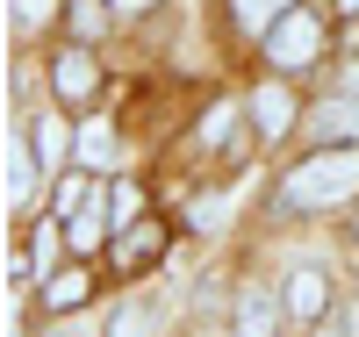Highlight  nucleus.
<instances>
[{"label": "nucleus", "mask_w": 359, "mask_h": 337, "mask_svg": "<svg viewBox=\"0 0 359 337\" xmlns=\"http://www.w3.org/2000/svg\"><path fill=\"white\" fill-rule=\"evenodd\" d=\"M29 144H36V158H43V165H57V158H65V122L43 115L36 130H29Z\"/></svg>", "instance_id": "13"}, {"label": "nucleus", "mask_w": 359, "mask_h": 337, "mask_svg": "<svg viewBox=\"0 0 359 337\" xmlns=\"http://www.w3.org/2000/svg\"><path fill=\"white\" fill-rule=\"evenodd\" d=\"M50 259H57V230L43 223V230H36V266H50Z\"/></svg>", "instance_id": "21"}, {"label": "nucleus", "mask_w": 359, "mask_h": 337, "mask_svg": "<svg viewBox=\"0 0 359 337\" xmlns=\"http://www.w3.org/2000/svg\"><path fill=\"white\" fill-rule=\"evenodd\" d=\"M108 337H151V316H144V309H115Z\"/></svg>", "instance_id": "18"}, {"label": "nucleus", "mask_w": 359, "mask_h": 337, "mask_svg": "<svg viewBox=\"0 0 359 337\" xmlns=\"http://www.w3.org/2000/svg\"><path fill=\"white\" fill-rule=\"evenodd\" d=\"M108 216H115V230H130V223L144 216V187H130V179H123V187L108 194Z\"/></svg>", "instance_id": "15"}, {"label": "nucleus", "mask_w": 359, "mask_h": 337, "mask_svg": "<svg viewBox=\"0 0 359 337\" xmlns=\"http://www.w3.org/2000/svg\"><path fill=\"white\" fill-rule=\"evenodd\" d=\"M252 122H259V137H287V122H294V101L280 94V86H259V101H252Z\"/></svg>", "instance_id": "8"}, {"label": "nucleus", "mask_w": 359, "mask_h": 337, "mask_svg": "<svg viewBox=\"0 0 359 337\" xmlns=\"http://www.w3.org/2000/svg\"><path fill=\"white\" fill-rule=\"evenodd\" d=\"M50 86H57V101L86 108V101H94V86H101V72H94V57H86V50H57V65H50Z\"/></svg>", "instance_id": "3"}, {"label": "nucleus", "mask_w": 359, "mask_h": 337, "mask_svg": "<svg viewBox=\"0 0 359 337\" xmlns=\"http://www.w3.org/2000/svg\"><path fill=\"white\" fill-rule=\"evenodd\" d=\"M86 287H94V280H86L79 266H72V273H50V280H43V301H50V309H72V301H86Z\"/></svg>", "instance_id": "11"}, {"label": "nucleus", "mask_w": 359, "mask_h": 337, "mask_svg": "<svg viewBox=\"0 0 359 337\" xmlns=\"http://www.w3.org/2000/svg\"><path fill=\"white\" fill-rule=\"evenodd\" d=\"M287 15V0H237V22H245V29H259V36H266V29H273Z\"/></svg>", "instance_id": "14"}, {"label": "nucleus", "mask_w": 359, "mask_h": 337, "mask_svg": "<svg viewBox=\"0 0 359 337\" xmlns=\"http://www.w3.org/2000/svg\"><path fill=\"white\" fill-rule=\"evenodd\" d=\"M72 29H79L86 43H94L101 29H108V8H101V0H72Z\"/></svg>", "instance_id": "17"}, {"label": "nucleus", "mask_w": 359, "mask_h": 337, "mask_svg": "<svg viewBox=\"0 0 359 337\" xmlns=\"http://www.w3.org/2000/svg\"><path fill=\"white\" fill-rule=\"evenodd\" d=\"M352 337H359V316H352Z\"/></svg>", "instance_id": "26"}, {"label": "nucleus", "mask_w": 359, "mask_h": 337, "mask_svg": "<svg viewBox=\"0 0 359 337\" xmlns=\"http://www.w3.org/2000/svg\"><path fill=\"white\" fill-rule=\"evenodd\" d=\"M230 115H237V108H216V115H208V122H201V144H223V130H230Z\"/></svg>", "instance_id": "20"}, {"label": "nucleus", "mask_w": 359, "mask_h": 337, "mask_svg": "<svg viewBox=\"0 0 359 337\" xmlns=\"http://www.w3.org/2000/svg\"><path fill=\"white\" fill-rule=\"evenodd\" d=\"M237 337H273V301H266V294L237 301Z\"/></svg>", "instance_id": "10"}, {"label": "nucleus", "mask_w": 359, "mask_h": 337, "mask_svg": "<svg viewBox=\"0 0 359 337\" xmlns=\"http://www.w3.org/2000/svg\"><path fill=\"white\" fill-rule=\"evenodd\" d=\"M101 194H94V179H86V172H72V179H57V223H72L79 216V208H94Z\"/></svg>", "instance_id": "9"}, {"label": "nucleus", "mask_w": 359, "mask_h": 337, "mask_svg": "<svg viewBox=\"0 0 359 337\" xmlns=\"http://www.w3.org/2000/svg\"><path fill=\"white\" fill-rule=\"evenodd\" d=\"M287 208H338L359 194V151H316V158H302L287 179H280Z\"/></svg>", "instance_id": "1"}, {"label": "nucleus", "mask_w": 359, "mask_h": 337, "mask_svg": "<svg viewBox=\"0 0 359 337\" xmlns=\"http://www.w3.org/2000/svg\"><path fill=\"white\" fill-rule=\"evenodd\" d=\"M345 94H359V65H352V72H345Z\"/></svg>", "instance_id": "22"}, {"label": "nucleus", "mask_w": 359, "mask_h": 337, "mask_svg": "<svg viewBox=\"0 0 359 337\" xmlns=\"http://www.w3.org/2000/svg\"><path fill=\"white\" fill-rule=\"evenodd\" d=\"M36 172H43L36 144H15V151H8V201H15V208L36 201Z\"/></svg>", "instance_id": "6"}, {"label": "nucleus", "mask_w": 359, "mask_h": 337, "mask_svg": "<svg viewBox=\"0 0 359 337\" xmlns=\"http://www.w3.org/2000/svg\"><path fill=\"white\" fill-rule=\"evenodd\" d=\"M309 137H359V94L323 101V108L309 115Z\"/></svg>", "instance_id": "7"}, {"label": "nucleus", "mask_w": 359, "mask_h": 337, "mask_svg": "<svg viewBox=\"0 0 359 337\" xmlns=\"http://www.w3.org/2000/svg\"><path fill=\"white\" fill-rule=\"evenodd\" d=\"M79 158L86 165H115V130H108V122H86V130H79Z\"/></svg>", "instance_id": "12"}, {"label": "nucleus", "mask_w": 359, "mask_h": 337, "mask_svg": "<svg viewBox=\"0 0 359 337\" xmlns=\"http://www.w3.org/2000/svg\"><path fill=\"white\" fill-rule=\"evenodd\" d=\"M108 223H115V216H101V201H94V208H79V216H72V244H79V252H94Z\"/></svg>", "instance_id": "16"}, {"label": "nucleus", "mask_w": 359, "mask_h": 337, "mask_svg": "<svg viewBox=\"0 0 359 337\" xmlns=\"http://www.w3.org/2000/svg\"><path fill=\"white\" fill-rule=\"evenodd\" d=\"M316 50H323V22H316L309 8H287L273 29H266V57H273L280 72H302V65H316Z\"/></svg>", "instance_id": "2"}, {"label": "nucleus", "mask_w": 359, "mask_h": 337, "mask_svg": "<svg viewBox=\"0 0 359 337\" xmlns=\"http://www.w3.org/2000/svg\"><path fill=\"white\" fill-rule=\"evenodd\" d=\"M338 8H345V15H359V0H338Z\"/></svg>", "instance_id": "24"}, {"label": "nucleus", "mask_w": 359, "mask_h": 337, "mask_svg": "<svg viewBox=\"0 0 359 337\" xmlns=\"http://www.w3.org/2000/svg\"><path fill=\"white\" fill-rule=\"evenodd\" d=\"M115 8H151V0H115Z\"/></svg>", "instance_id": "23"}, {"label": "nucleus", "mask_w": 359, "mask_h": 337, "mask_svg": "<svg viewBox=\"0 0 359 337\" xmlns=\"http://www.w3.org/2000/svg\"><path fill=\"white\" fill-rule=\"evenodd\" d=\"M50 15H57V0H15V22L22 29H43Z\"/></svg>", "instance_id": "19"}, {"label": "nucleus", "mask_w": 359, "mask_h": 337, "mask_svg": "<svg viewBox=\"0 0 359 337\" xmlns=\"http://www.w3.org/2000/svg\"><path fill=\"white\" fill-rule=\"evenodd\" d=\"M57 337H79V330H57Z\"/></svg>", "instance_id": "25"}, {"label": "nucleus", "mask_w": 359, "mask_h": 337, "mask_svg": "<svg viewBox=\"0 0 359 337\" xmlns=\"http://www.w3.org/2000/svg\"><path fill=\"white\" fill-rule=\"evenodd\" d=\"M280 301H287V316H294V323H316V316H323V301H331V287H323V273H309V266H302V273L287 280V294H280Z\"/></svg>", "instance_id": "5"}, {"label": "nucleus", "mask_w": 359, "mask_h": 337, "mask_svg": "<svg viewBox=\"0 0 359 337\" xmlns=\"http://www.w3.org/2000/svg\"><path fill=\"white\" fill-rule=\"evenodd\" d=\"M352 237H359V230H352Z\"/></svg>", "instance_id": "27"}, {"label": "nucleus", "mask_w": 359, "mask_h": 337, "mask_svg": "<svg viewBox=\"0 0 359 337\" xmlns=\"http://www.w3.org/2000/svg\"><path fill=\"white\" fill-rule=\"evenodd\" d=\"M158 252H165V230L137 216V223L123 230V252H115V266H123V273H144V266H158Z\"/></svg>", "instance_id": "4"}]
</instances>
